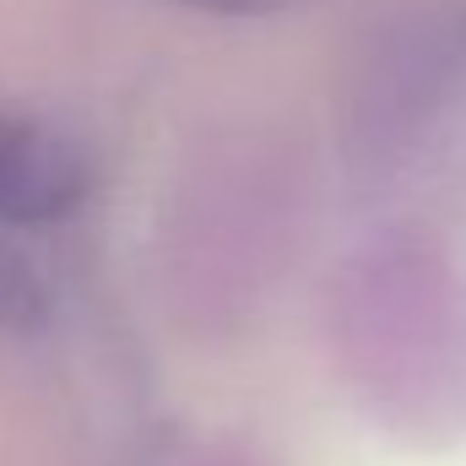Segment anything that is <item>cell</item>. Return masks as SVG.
<instances>
[{"mask_svg": "<svg viewBox=\"0 0 466 466\" xmlns=\"http://www.w3.org/2000/svg\"><path fill=\"white\" fill-rule=\"evenodd\" d=\"M87 196H93L87 147L49 119L0 104V233L60 223L82 212Z\"/></svg>", "mask_w": 466, "mask_h": 466, "instance_id": "6da1fadb", "label": "cell"}, {"mask_svg": "<svg viewBox=\"0 0 466 466\" xmlns=\"http://www.w3.org/2000/svg\"><path fill=\"white\" fill-rule=\"evenodd\" d=\"M44 320V282L22 249L0 233V331H33Z\"/></svg>", "mask_w": 466, "mask_h": 466, "instance_id": "7a4b0ae2", "label": "cell"}, {"mask_svg": "<svg viewBox=\"0 0 466 466\" xmlns=\"http://www.w3.org/2000/svg\"><path fill=\"white\" fill-rule=\"evenodd\" d=\"M174 5H190V11H212V16H277L299 0H174Z\"/></svg>", "mask_w": 466, "mask_h": 466, "instance_id": "3957f363", "label": "cell"}]
</instances>
